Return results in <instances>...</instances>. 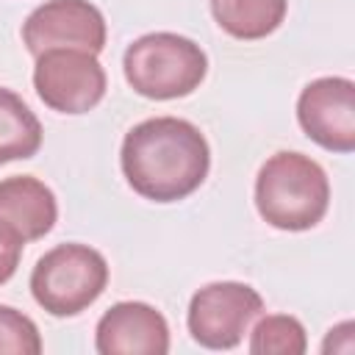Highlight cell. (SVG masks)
Returning a JSON list of instances; mask_svg holds the SVG:
<instances>
[{"label":"cell","mask_w":355,"mask_h":355,"mask_svg":"<svg viewBox=\"0 0 355 355\" xmlns=\"http://www.w3.org/2000/svg\"><path fill=\"white\" fill-rule=\"evenodd\" d=\"M119 161L136 194L153 202H178L208 178L211 150L189 119L153 116L125 133Z\"/></svg>","instance_id":"cell-1"},{"label":"cell","mask_w":355,"mask_h":355,"mask_svg":"<svg viewBox=\"0 0 355 355\" xmlns=\"http://www.w3.org/2000/svg\"><path fill=\"white\" fill-rule=\"evenodd\" d=\"M330 202L324 169L302 153H275L255 178V208L277 230H311Z\"/></svg>","instance_id":"cell-2"},{"label":"cell","mask_w":355,"mask_h":355,"mask_svg":"<svg viewBox=\"0 0 355 355\" xmlns=\"http://www.w3.org/2000/svg\"><path fill=\"white\" fill-rule=\"evenodd\" d=\"M125 80L150 100H175L191 94L205 72L208 58L202 47L180 33H147L128 44L125 58Z\"/></svg>","instance_id":"cell-3"},{"label":"cell","mask_w":355,"mask_h":355,"mask_svg":"<svg viewBox=\"0 0 355 355\" xmlns=\"http://www.w3.org/2000/svg\"><path fill=\"white\" fill-rule=\"evenodd\" d=\"M108 283L105 258L89 244H58L44 252L31 272L33 300L50 316H75L86 311Z\"/></svg>","instance_id":"cell-4"},{"label":"cell","mask_w":355,"mask_h":355,"mask_svg":"<svg viewBox=\"0 0 355 355\" xmlns=\"http://www.w3.org/2000/svg\"><path fill=\"white\" fill-rule=\"evenodd\" d=\"M261 294L236 280L208 283L189 302V333L197 344L208 349H233L250 324L261 316Z\"/></svg>","instance_id":"cell-5"},{"label":"cell","mask_w":355,"mask_h":355,"mask_svg":"<svg viewBox=\"0 0 355 355\" xmlns=\"http://www.w3.org/2000/svg\"><path fill=\"white\" fill-rule=\"evenodd\" d=\"M33 86L42 103L58 114H86L105 94V69L97 55L55 47L36 55Z\"/></svg>","instance_id":"cell-6"},{"label":"cell","mask_w":355,"mask_h":355,"mask_svg":"<svg viewBox=\"0 0 355 355\" xmlns=\"http://www.w3.org/2000/svg\"><path fill=\"white\" fill-rule=\"evenodd\" d=\"M22 42L31 55L72 47L97 55L105 47V19L89 0H47L33 8L22 25Z\"/></svg>","instance_id":"cell-7"},{"label":"cell","mask_w":355,"mask_h":355,"mask_svg":"<svg viewBox=\"0 0 355 355\" xmlns=\"http://www.w3.org/2000/svg\"><path fill=\"white\" fill-rule=\"evenodd\" d=\"M297 119L308 139L333 153L355 150V83L349 78H316L297 100Z\"/></svg>","instance_id":"cell-8"},{"label":"cell","mask_w":355,"mask_h":355,"mask_svg":"<svg viewBox=\"0 0 355 355\" xmlns=\"http://www.w3.org/2000/svg\"><path fill=\"white\" fill-rule=\"evenodd\" d=\"M94 344L100 355H166L169 324L147 302H116L100 316Z\"/></svg>","instance_id":"cell-9"},{"label":"cell","mask_w":355,"mask_h":355,"mask_svg":"<svg viewBox=\"0 0 355 355\" xmlns=\"http://www.w3.org/2000/svg\"><path fill=\"white\" fill-rule=\"evenodd\" d=\"M58 202L50 186L33 175H14L0 180V230L17 241H36L53 230Z\"/></svg>","instance_id":"cell-10"},{"label":"cell","mask_w":355,"mask_h":355,"mask_svg":"<svg viewBox=\"0 0 355 355\" xmlns=\"http://www.w3.org/2000/svg\"><path fill=\"white\" fill-rule=\"evenodd\" d=\"M42 147V125L28 103L0 86V166L36 155Z\"/></svg>","instance_id":"cell-11"},{"label":"cell","mask_w":355,"mask_h":355,"mask_svg":"<svg viewBox=\"0 0 355 355\" xmlns=\"http://www.w3.org/2000/svg\"><path fill=\"white\" fill-rule=\"evenodd\" d=\"M214 19L236 39H263L280 28L286 0H211Z\"/></svg>","instance_id":"cell-12"},{"label":"cell","mask_w":355,"mask_h":355,"mask_svg":"<svg viewBox=\"0 0 355 355\" xmlns=\"http://www.w3.org/2000/svg\"><path fill=\"white\" fill-rule=\"evenodd\" d=\"M308 347L305 327L300 319L286 316V313H272L263 316L250 338V352L252 355H302Z\"/></svg>","instance_id":"cell-13"},{"label":"cell","mask_w":355,"mask_h":355,"mask_svg":"<svg viewBox=\"0 0 355 355\" xmlns=\"http://www.w3.org/2000/svg\"><path fill=\"white\" fill-rule=\"evenodd\" d=\"M42 338L25 313L11 305H0V355H39Z\"/></svg>","instance_id":"cell-14"},{"label":"cell","mask_w":355,"mask_h":355,"mask_svg":"<svg viewBox=\"0 0 355 355\" xmlns=\"http://www.w3.org/2000/svg\"><path fill=\"white\" fill-rule=\"evenodd\" d=\"M19 252H22V241H17L14 236H8L6 230H0V286L6 280H11V275L19 266Z\"/></svg>","instance_id":"cell-15"}]
</instances>
